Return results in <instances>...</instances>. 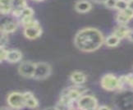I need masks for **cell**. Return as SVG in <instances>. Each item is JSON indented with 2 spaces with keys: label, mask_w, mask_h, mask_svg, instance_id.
<instances>
[{
  "label": "cell",
  "mask_w": 133,
  "mask_h": 110,
  "mask_svg": "<svg viewBox=\"0 0 133 110\" xmlns=\"http://www.w3.org/2000/svg\"><path fill=\"white\" fill-rule=\"evenodd\" d=\"M75 45L83 52H94L99 49L104 43L101 31L93 27H85L76 34L74 39Z\"/></svg>",
  "instance_id": "6da1fadb"
},
{
  "label": "cell",
  "mask_w": 133,
  "mask_h": 110,
  "mask_svg": "<svg viewBox=\"0 0 133 110\" xmlns=\"http://www.w3.org/2000/svg\"><path fill=\"white\" fill-rule=\"evenodd\" d=\"M77 105L81 110H96L98 107L97 99L92 95H83L77 101Z\"/></svg>",
  "instance_id": "7a4b0ae2"
},
{
  "label": "cell",
  "mask_w": 133,
  "mask_h": 110,
  "mask_svg": "<svg viewBox=\"0 0 133 110\" xmlns=\"http://www.w3.org/2000/svg\"><path fill=\"white\" fill-rule=\"evenodd\" d=\"M51 74V67L47 63H38L35 66V71L33 78L35 80H44Z\"/></svg>",
  "instance_id": "3957f363"
},
{
  "label": "cell",
  "mask_w": 133,
  "mask_h": 110,
  "mask_svg": "<svg viewBox=\"0 0 133 110\" xmlns=\"http://www.w3.org/2000/svg\"><path fill=\"white\" fill-rule=\"evenodd\" d=\"M118 86L119 80L114 74H106L101 79V86L106 91H114Z\"/></svg>",
  "instance_id": "277c9868"
},
{
  "label": "cell",
  "mask_w": 133,
  "mask_h": 110,
  "mask_svg": "<svg viewBox=\"0 0 133 110\" xmlns=\"http://www.w3.org/2000/svg\"><path fill=\"white\" fill-rule=\"evenodd\" d=\"M8 103L13 108H22L25 106V99L24 94L19 92H13L8 97Z\"/></svg>",
  "instance_id": "5b68a950"
},
{
  "label": "cell",
  "mask_w": 133,
  "mask_h": 110,
  "mask_svg": "<svg viewBox=\"0 0 133 110\" xmlns=\"http://www.w3.org/2000/svg\"><path fill=\"white\" fill-rule=\"evenodd\" d=\"M35 66H36V63L30 61L22 63L18 67V72L21 76L25 78H33L35 71Z\"/></svg>",
  "instance_id": "8992f818"
},
{
  "label": "cell",
  "mask_w": 133,
  "mask_h": 110,
  "mask_svg": "<svg viewBox=\"0 0 133 110\" xmlns=\"http://www.w3.org/2000/svg\"><path fill=\"white\" fill-rule=\"evenodd\" d=\"M23 34L25 37H26L29 39H35L39 38L42 34V29L39 25H35L24 28Z\"/></svg>",
  "instance_id": "52a82bcc"
},
{
  "label": "cell",
  "mask_w": 133,
  "mask_h": 110,
  "mask_svg": "<svg viewBox=\"0 0 133 110\" xmlns=\"http://www.w3.org/2000/svg\"><path fill=\"white\" fill-rule=\"evenodd\" d=\"M11 7L13 16L16 17H20L22 11L26 7V1L25 0H12Z\"/></svg>",
  "instance_id": "ba28073f"
},
{
  "label": "cell",
  "mask_w": 133,
  "mask_h": 110,
  "mask_svg": "<svg viewBox=\"0 0 133 110\" xmlns=\"http://www.w3.org/2000/svg\"><path fill=\"white\" fill-rule=\"evenodd\" d=\"M92 5L88 0H78L75 4L76 11L79 13H85L90 11Z\"/></svg>",
  "instance_id": "9c48e42d"
},
{
  "label": "cell",
  "mask_w": 133,
  "mask_h": 110,
  "mask_svg": "<svg viewBox=\"0 0 133 110\" xmlns=\"http://www.w3.org/2000/svg\"><path fill=\"white\" fill-rule=\"evenodd\" d=\"M22 58V53L21 51L17 50V49H12V50H8V56H7V61L11 63H16L19 62Z\"/></svg>",
  "instance_id": "30bf717a"
},
{
  "label": "cell",
  "mask_w": 133,
  "mask_h": 110,
  "mask_svg": "<svg viewBox=\"0 0 133 110\" xmlns=\"http://www.w3.org/2000/svg\"><path fill=\"white\" fill-rule=\"evenodd\" d=\"M130 32H131V30L127 26H126V25H120L119 26L115 28L112 34L115 35V36L117 37H118L120 39H122L125 37H128V35Z\"/></svg>",
  "instance_id": "8fae6325"
},
{
  "label": "cell",
  "mask_w": 133,
  "mask_h": 110,
  "mask_svg": "<svg viewBox=\"0 0 133 110\" xmlns=\"http://www.w3.org/2000/svg\"><path fill=\"white\" fill-rule=\"evenodd\" d=\"M70 79L73 83H75L76 85H81L85 82L86 76L83 72H79V71H76L71 74Z\"/></svg>",
  "instance_id": "7c38bea8"
},
{
  "label": "cell",
  "mask_w": 133,
  "mask_h": 110,
  "mask_svg": "<svg viewBox=\"0 0 133 110\" xmlns=\"http://www.w3.org/2000/svg\"><path fill=\"white\" fill-rule=\"evenodd\" d=\"M24 97L25 99V106L30 108H35L38 106V101L33 95L32 93H30L29 91L23 93Z\"/></svg>",
  "instance_id": "4fadbf2b"
},
{
  "label": "cell",
  "mask_w": 133,
  "mask_h": 110,
  "mask_svg": "<svg viewBox=\"0 0 133 110\" xmlns=\"http://www.w3.org/2000/svg\"><path fill=\"white\" fill-rule=\"evenodd\" d=\"M17 29V24L16 22H8L1 24V32L5 34H9L14 32Z\"/></svg>",
  "instance_id": "5bb4252c"
},
{
  "label": "cell",
  "mask_w": 133,
  "mask_h": 110,
  "mask_svg": "<svg viewBox=\"0 0 133 110\" xmlns=\"http://www.w3.org/2000/svg\"><path fill=\"white\" fill-rule=\"evenodd\" d=\"M11 2L12 0H0V11H1V14L7 15L12 12Z\"/></svg>",
  "instance_id": "9a60e30c"
},
{
  "label": "cell",
  "mask_w": 133,
  "mask_h": 110,
  "mask_svg": "<svg viewBox=\"0 0 133 110\" xmlns=\"http://www.w3.org/2000/svg\"><path fill=\"white\" fill-rule=\"evenodd\" d=\"M120 42V39L117 37L115 35L112 34L111 36H108L104 40L105 44L108 47H116Z\"/></svg>",
  "instance_id": "2e32d148"
},
{
  "label": "cell",
  "mask_w": 133,
  "mask_h": 110,
  "mask_svg": "<svg viewBox=\"0 0 133 110\" xmlns=\"http://www.w3.org/2000/svg\"><path fill=\"white\" fill-rule=\"evenodd\" d=\"M116 20L120 25H126L127 23L129 22L131 19L127 16H126L123 12H119V13H117L116 17Z\"/></svg>",
  "instance_id": "e0dca14e"
},
{
  "label": "cell",
  "mask_w": 133,
  "mask_h": 110,
  "mask_svg": "<svg viewBox=\"0 0 133 110\" xmlns=\"http://www.w3.org/2000/svg\"><path fill=\"white\" fill-rule=\"evenodd\" d=\"M115 8L120 12H123L127 8H128V1L127 0H117Z\"/></svg>",
  "instance_id": "ac0fdd59"
},
{
  "label": "cell",
  "mask_w": 133,
  "mask_h": 110,
  "mask_svg": "<svg viewBox=\"0 0 133 110\" xmlns=\"http://www.w3.org/2000/svg\"><path fill=\"white\" fill-rule=\"evenodd\" d=\"M33 15H34V10L31 8L25 7L22 11L20 17L23 18V17H33Z\"/></svg>",
  "instance_id": "d6986e66"
},
{
  "label": "cell",
  "mask_w": 133,
  "mask_h": 110,
  "mask_svg": "<svg viewBox=\"0 0 133 110\" xmlns=\"http://www.w3.org/2000/svg\"><path fill=\"white\" fill-rule=\"evenodd\" d=\"M117 0H106L104 5L108 8H115Z\"/></svg>",
  "instance_id": "ffe728a7"
},
{
  "label": "cell",
  "mask_w": 133,
  "mask_h": 110,
  "mask_svg": "<svg viewBox=\"0 0 133 110\" xmlns=\"http://www.w3.org/2000/svg\"><path fill=\"white\" fill-rule=\"evenodd\" d=\"M8 53V50L3 49V47H1V62H3V60H7Z\"/></svg>",
  "instance_id": "44dd1931"
},
{
  "label": "cell",
  "mask_w": 133,
  "mask_h": 110,
  "mask_svg": "<svg viewBox=\"0 0 133 110\" xmlns=\"http://www.w3.org/2000/svg\"><path fill=\"white\" fill-rule=\"evenodd\" d=\"M8 42V34L2 33L1 34V47H3V45L7 44Z\"/></svg>",
  "instance_id": "7402d4cb"
},
{
  "label": "cell",
  "mask_w": 133,
  "mask_h": 110,
  "mask_svg": "<svg viewBox=\"0 0 133 110\" xmlns=\"http://www.w3.org/2000/svg\"><path fill=\"white\" fill-rule=\"evenodd\" d=\"M123 12L125 13L126 16H127L130 19H132L133 18V10L130 9L129 8H127L125 11H123Z\"/></svg>",
  "instance_id": "603a6c76"
},
{
  "label": "cell",
  "mask_w": 133,
  "mask_h": 110,
  "mask_svg": "<svg viewBox=\"0 0 133 110\" xmlns=\"http://www.w3.org/2000/svg\"><path fill=\"white\" fill-rule=\"evenodd\" d=\"M128 39L130 41H132L133 42V31H131V32L129 33V35H128Z\"/></svg>",
  "instance_id": "cb8c5ba5"
},
{
  "label": "cell",
  "mask_w": 133,
  "mask_h": 110,
  "mask_svg": "<svg viewBox=\"0 0 133 110\" xmlns=\"http://www.w3.org/2000/svg\"><path fill=\"white\" fill-rule=\"evenodd\" d=\"M97 110H111V109L107 106H100L99 108H97Z\"/></svg>",
  "instance_id": "d4e9b609"
},
{
  "label": "cell",
  "mask_w": 133,
  "mask_h": 110,
  "mask_svg": "<svg viewBox=\"0 0 133 110\" xmlns=\"http://www.w3.org/2000/svg\"><path fill=\"white\" fill-rule=\"evenodd\" d=\"M128 8L133 10V0H128Z\"/></svg>",
  "instance_id": "484cf974"
},
{
  "label": "cell",
  "mask_w": 133,
  "mask_h": 110,
  "mask_svg": "<svg viewBox=\"0 0 133 110\" xmlns=\"http://www.w3.org/2000/svg\"><path fill=\"white\" fill-rule=\"evenodd\" d=\"M94 2H96V3H105L106 0H93Z\"/></svg>",
  "instance_id": "4316f807"
},
{
  "label": "cell",
  "mask_w": 133,
  "mask_h": 110,
  "mask_svg": "<svg viewBox=\"0 0 133 110\" xmlns=\"http://www.w3.org/2000/svg\"><path fill=\"white\" fill-rule=\"evenodd\" d=\"M44 110H58L56 108H45Z\"/></svg>",
  "instance_id": "83f0119b"
},
{
  "label": "cell",
  "mask_w": 133,
  "mask_h": 110,
  "mask_svg": "<svg viewBox=\"0 0 133 110\" xmlns=\"http://www.w3.org/2000/svg\"><path fill=\"white\" fill-rule=\"evenodd\" d=\"M1 110H11V109H9V108H2Z\"/></svg>",
  "instance_id": "f1b7e54d"
},
{
  "label": "cell",
  "mask_w": 133,
  "mask_h": 110,
  "mask_svg": "<svg viewBox=\"0 0 133 110\" xmlns=\"http://www.w3.org/2000/svg\"><path fill=\"white\" fill-rule=\"evenodd\" d=\"M68 110H76V109H75V108H72V107H70V108H68Z\"/></svg>",
  "instance_id": "f546056e"
}]
</instances>
